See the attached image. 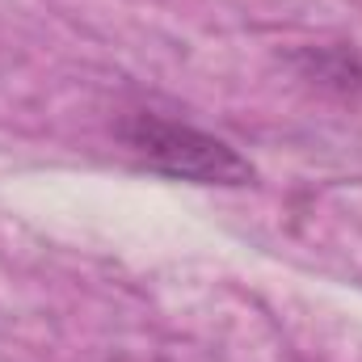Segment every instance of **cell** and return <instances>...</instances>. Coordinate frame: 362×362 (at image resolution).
I'll use <instances>...</instances> for the list:
<instances>
[{
	"instance_id": "2",
	"label": "cell",
	"mask_w": 362,
	"mask_h": 362,
	"mask_svg": "<svg viewBox=\"0 0 362 362\" xmlns=\"http://www.w3.org/2000/svg\"><path fill=\"white\" fill-rule=\"evenodd\" d=\"M295 68L303 81L329 93H358L362 89V59L350 47H303L295 51Z\"/></svg>"
},
{
	"instance_id": "1",
	"label": "cell",
	"mask_w": 362,
	"mask_h": 362,
	"mask_svg": "<svg viewBox=\"0 0 362 362\" xmlns=\"http://www.w3.org/2000/svg\"><path fill=\"white\" fill-rule=\"evenodd\" d=\"M118 139L122 148L165 173V177L177 181H194V185H249L257 177L253 165L232 148L223 144L219 135L211 131H198L189 122H173L165 114H148V110H135L118 122Z\"/></svg>"
}]
</instances>
